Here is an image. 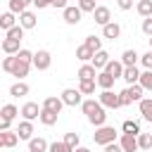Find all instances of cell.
I'll list each match as a JSON object with an SVG mask.
<instances>
[{
    "instance_id": "cell-1",
    "label": "cell",
    "mask_w": 152,
    "mask_h": 152,
    "mask_svg": "<svg viewBox=\"0 0 152 152\" xmlns=\"http://www.w3.org/2000/svg\"><path fill=\"white\" fill-rule=\"evenodd\" d=\"M81 109H83V114L88 116V121L97 128V126H104V121H107V109L97 102V100H83L81 102Z\"/></svg>"
},
{
    "instance_id": "cell-2",
    "label": "cell",
    "mask_w": 152,
    "mask_h": 152,
    "mask_svg": "<svg viewBox=\"0 0 152 152\" xmlns=\"http://www.w3.org/2000/svg\"><path fill=\"white\" fill-rule=\"evenodd\" d=\"M0 66L7 71V74H12V76H17L19 81L24 78V76H28V69H31V64L28 62H21L17 55H7L2 62H0Z\"/></svg>"
},
{
    "instance_id": "cell-3",
    "label": "cell",
    "mask_w": 152,
    "mask_h": 152,
    "mask_svg": "<svg viewBox=\"0 0 152 152\" xmlns=\"http://www.w3.org/2000/svg\"><path fill=\"white\" fill-rule=\"evenodd\" d=\"M93 140H95V145H107V142L119 140V133H116L114 126H107V124H104V126H97V128H95Z\"/></svg>"
},
{
    "instance_id": "cell-4",
    "label": "cell",
    "mask_w": 152,
    "mask_h": 152,
    "mask_svg": "<svg viewBox=\"0 0 152 152\" xmlns=\"http://www.w3.org/2000/svg\"><path fill=\"white\" fill-rule=\"evenodd\" d=\"M31 64H33L38 71H45V69H50V64H52V55H50L48 50H38V52H33Z\"/></svg>"
},
{
    "instance_id": "cell-5",
    "label": "cell",
    "mask_w": 152,
    "mask_h": 152,
    "mask_svg": "<svg viewBox=\"0 0 152 152\" xmlns=\"http://www.w3.org/2000/svg\"><path fill=\"white\" fill-rule=\"evenodd\" d=\"M97 102H100L104 109H119V107H121V104H119V95L112 93V90H102V93L97 95Z\"/></svg>"
},
{
    "instance_id": "cell-6",
    "label": "cell",
    "mask_w": 152,
    "mask_h": 152,
    "mask_svg": "<svg viewBox=\"0 0 152 152\" xmlns=\"http://www.w3.org/2000/svg\"><path fill=\"white\" fill-rule=\"evenodd\" d=\"M62 17H64V21H66L69 26H76V24L83 19V12H81L76 5H66V7L62 10Z\"/></svg>"
},
{
    "instance_id": "cell-7",
    "label": "cell",
    "mask_w": 152,
    "mask_h": 152,
    "mask_svg": "<svg viewBox=\"0 0 152 152\" xmlns=\"http://www.w3.org/2000/svg\"><path fill=\"white\" fill-rule=\"evenodd\" d=\"M59 97H62V102H64L66 107H76V104H81V102H83V97H81L78 88H64Z\"/></svg>"
},
{
    "instance_id": "cell-8",
    "label": "cell",
    "mask_w": 152,
    "mask_h": 152,
    "mask_svg": "<svg viewBox=\"0 0 152 152\" xmlns=\"http://www.w3.org/2000/svg\"><path fill=\"white\" fill-rule=\"evenodd\" d=\"M36 24H38V17H36V12H31V10H24V12L19 14V26H21L24 31H28V28H36Z\"/></svg>"
},
{
    "instance_id": "cell-9",
    "label": "cell",
    "mask_w": 152,
    "mask_h": 152,
    "mask_svg": "<svg viewBox=\"0 0 152 152\" xmlns=\"http://www.w3.org/2000/svg\"><path fill=\"white\" fill-rule=\"evenodd\" d=\"M119 145L124 152H138V138L131 133H121L119 135Z\"/></svg>"
},
{
    "instance_id": "cell-10",
    "label": "cell",
    "mask_w": 152,
    "mask_h": 152,
    "mask_svg": "<svg viewBox=\"0 0 152 152\" xmlns=\"http://www.w3.org/2000/svg\"><path fill=\"white\" fill-rule=\"evenodd\" d=\"M93 17H95V24H100V26H104L107 21H112V12H109L107 5H97L93 10Z\"/></svg>"
},
{
    "instance_id": "cell-11",
    "label": "cell",
    "mask_w": 152,
    "mask_h": 152,
    "mask_svg": "<svg viewBox=\"0 0 152 152\" xmlns=\"http://www.w3.org/2000/svg\"><path fill=\"white\" fill-rule=\"evenodd\" d=\"M19 114H21L26 121H33V119H38V114H40V104H38V102H26V104L19 109Z\"/></svg>"
},
{
    "instance_id": "cell-12",
    "label": "cell",
    "mask_w": 152,
    "mask_h": 152,
    "mask_svg": "<svg viewBox=\"0 0 152 152\" xmlns=\"http://www.w3.org/2000/svg\"><path fill=\"white\" fill-rule=\"evenodd\" d=\"M104 71L116 81V78H121V74H124V64H121V59H109L107 64H104Z\"/></svg>"
},
{
    "instance_id": "cell-13",
    "label": "cell",
    "mask_w": 152,
    "mask_h": 152,
    "mask_svg": "<svg viewBox=\"0 0 152 152\" xmlns=\"http://www.w3.org/2000/svg\"><path fill=\"white\" fill-rule=\"evenodd\" d=\"M19 142V135H17V131H0V147H14Z\"/></svg>"
},
{
    "instance_id": "cell-14",
    "label": "cell",
    "mask_w": 152,
    "mask_h": 152,
    "mask_svg": "<svg viewBox=\"0 0 152 152\" xmlns=\"http://www.w3.org/2000/svg\"><path fill=\"white\" fill-rule=\"evenodd\" d=\"M102 36L109 38V40H116V38L121 36V26H119L116 21H107V24L102 26Z\"/></svg>"
},
{
    "instance_id": "cell-15",
    "label": "cell",
    "mask_w": 152,
    "mask_h": 152,
    "mask_svg": "<svg viewBox=\"0 0 152 152\" xmlns=\"http://www.w3.org/2000/svg\"><path fill=\"white\" fill-rule=\"evenodd\" d=\"M109 59H112V57H109V52H107V50H97V52L93 55L90 64H93V66H95L97 71H102V69H104V64H107Z\"/></svg>"
},
{
    "instance_id": "cell-16",
    "label": "cell",
    "mask_w": 152,
    "mask_h": 152,
    "mask_svg": "<svg viewBox=\"0 0 152 152\" xmlns=\"http://www.w3.org/2000/svg\"><path fill=\"white\" fill-rule=\"evenodd\" d=\"M17 135H19V140H31L33 138V124L31 121H19V126H17Z\"/></svg>"
},
{
    "instance_id": "cell-17",
    "label": "cell",
    "mask_w": 152,
    "mask_h": 152,
    "mask_svg": "<svg viewBox=\"0 0 152 152\" xmlns=\"http://www.w3.org/2000/svg\"><path fill=\"white\" fill-rule=\"evenodd\" d=\"M76 76H78V81H86V78H95V76H97V69H95L90 62H83Z\"/></svg>"
},
{
    "instance_id": "cell-18",
    "label": "cell",
    "mask_w": 152,
    "mask_h": 152,
    "mask_svg": "<svg viewBox=\"0 0 152 152\" xmlns=\"http://www.w3.org/2000/svg\"><path fill=\"white\" fill-rule=\"evenodd\" d=\"M95 83L102 88V90H112V86H114V78L102 69V71H97V76H95Z\"/></svg>"
},
{
    "instance_id": "cell-19",
    "label": "cell",
    "mask_w": 152,
    "mask_h": 152,
    "mask_svg": "<svg viewBox=\"0 0 152 152\" xmlns=\"http://www.w3.org/2000/svg\"><path fill=\"white\" fill-rule=\"evenodd\" d=\"M40 107H43V109H50V112H55V114H59L62 107H64V102H62V97H45Z\"/></svg>"
},
{
    "instance_id": "cell-20",
    "label": "cell",
    "mask_w": 152,
    "mask_h": 152,
    "mask_svg": "<svg viewBox=\"0 0 152 152\" xmlns=\"http://www.w3.org/2000/svg\"><path fill=\"white\" fill-rule=\"evenodd\" d=\"M57 119H59V114H55V112H50V109H43V107H40L38 121H40L43 126H55V124H57Z\"/></svg>"
},
{
    "instance_id": "cell-21",
    "label": "cell",
    "mask_w": 152,
    "mask_h": 152,
    "mask_svg": "<svg viewBox=\"0 0 152 152\" xmlns=\"http://www.w3.org/2000/svg\"><path fill=\"white\" fill-rule=\"evenodd\" d=\"M28 83H24V81H17V83H12L10 86V95L12 97H24V95H28Z\"/></svg>"
},
{
    "instance_id": "cell-22",
    "label": "cell",
    "mask_w": 152,
    "mask_h": 152,
    "mask_svg": "<svg viewBox=\"0 0 152 152\" xmlns=\"http://www.w3.org/2000/svg\"><path fill=\"white\" fill-rule=\"evenodd\" d=\"M138 107H140V114H142V119L152 124V100H150V97H142V100L138 102Z\"/></svg>"
},
{
    "instance_id": "cell-23",
    "label": "cell",
    "mask_w": 152,
    "mask_h": 152,
    "mask_svg": "<svg viewBox=\"0 0 152 152\" xmlns=\"http://www.w3.org/2000/svg\"><path fill=\"white\" fill-rule=\"evenodd\" d=\"M19 43H21V40H14V38H7V36H5V40H2V52H5V55H17V52H19Z\"/></svg>"
},
{
    "instance_id": "cell-24",
    "label": "cell",
    "mask_w": 152,
    "mask_h": 152,
    "mask_svg": "<svg viewBox=\"0 0 152 152\" xmlns=\"http://www.w3.org/2000/svg\"><path fill=\"white\" fill-rule=\"evenodd\" d=\"M138 59H140V55L135 50H124V55H121V64L124 66H135Z\"/></svg>"
},
{
    "instance_id": "cell-25",
    "label": "cell",
    "mask_w": 152,
    "mask_h": 152,
    "mask_svg": "<svg viewBox=\"0 0 152 152\" xmlns=\"http://www.w3.org/2000/svg\"><path fill=\"white\" fill-rule=\"evenodd\" d=\"M138 76H140V71H138V66H124V74H121V78L131 86V83H138Z\"/></svg>"
},
{
    "instance_id": "cell-26",
    "label": "cell",
    "mask_w": 152,
    "mask_h": 152,
    "mask_svg": "<svg viewBox=\"0 0 152 152\" xmlns=\"http://www.w3.org/2000/svg\"><path fill=\"white\" fill-rule=\"evenodd\" d=\"M126 93H128L131 102H140V100H142V93H145V90H142V86H140V83H131V86L126 88Z\"/></svg>"
},
{
    "instance_id": "cell-27",
    "label": "cell",
    "mask_w": 152,
    "mask_h": 152,
    "mask_svg": "<svg viewBox=\"0 0 152 152\" xmlns=\"http://www.w3.org/2000/svg\"><path fill=\"white\" fill-rule=\"evenodd\" d=\"M28 152H48V140L45 138H31L28 140Z\"/></svg>"
},
{
    "instance_id": "cell-28",
    "label": "cell",
    "mask_w": 152,
    "mask_h": 152,
    "mask_svg": "<svg viewBox=\"0 0 152 152\" xmlns=\"http://www.w3.org/2000/svg\"><path fill=\"white\" fill-rule=\"evenodd\" d=\"M95 78H86V81H78V93L81 95H93L95 93Z\"/></svg>"
},
{
    "instance_id": "cell-29",
    "label": "cell",
    "mask_w": 152,
    "mask_h": 152,
    "mask_svg": "<svg viewBox=\"0 0 152 152\" xmlns=\"http://www.w3.org/2000/svg\"><path fill=\"white\" fill-rule=\"evenodd\" d=\"M135 138H138V150H147V152L152 150V133H142L140 131Z\"/></svg>"
},
{
    "instance_id": "cell-30",
    "label": "cell",
    "mask_w": 152,
    "mask_h": 152,
    "mask_svg": "<svg viewBox=\"0 0 152 152\" xmlns=\"http://www.w3.org/2000/svg\"><path fill=\"white\" fill-rule=\"evenodd\" d=\"M28 5H33V0H10V12L21 14L24 10H28Z\"/></svg>"
},
{
    "instance_id": "cell-31",
    "label": "cell",
    "mask_w": 152,
    "mask_h": 152,
    "mask_svg": "<svg viewBox=\"0 0 152 152\" xmlns=\"http://www.w3.org/2000/svg\"><path fill=\"white\" fill-rule=\"evenodd\" d=\"M14 24H17V17H14V12H5V14H0V28L10 31Z\"/></svg>"
},
{
    "instance_id": "cell-32",
    "label": "cell",
    "mask_w": 152,
    "mask_h": 152,
    "mask_svg": "<svg viewBox=\"0 0 152 152\" xmlns=\"http://www.w3.org/2000/svg\"><path fill=\"white\" fill-rule=\"evenodd\" d=\"M135 10H138V14H140L142 19H145V17H152V0H138Z\"/></svg>"
},
{
    "instance_id": "cell-33",
    "label": "cell",
    "mask_w": 152,
    "mask_h": 152,
    "mask_svg": "<svg viewBox=\"0 0 152 152\" xmlns=\"http://www.w3.org/2000/svg\"><path fill=\"white\" fill-rule=\"evenodd\" d=\"M138 83L142 86V90H152V69H145V71H140V76H138Z\"/></svg>"
},
{
    "instance_id": "cell-34",
    "label": "cell",
    "mask_w": 152,
    "mask_h": 152,
    "mask_svg": "<svg viewBox=\"0 0 152 152\" xmlns=\"http://www.w3.org/2000/svg\"><path fill=\"white\" fill-rule=\"evenodd\" d=\"M93 55H95V52H93L88 45H78V48H76V57H78L81 62H90V59H93Z\"/></svg>"
},
{
    "instance_id": "cell-35",
    "label": "cell",
    "mask_w": 152,
    "mask_h": 152,
    "mask_svg": "<svg viewBox=\"0 0 152 152\" xmlns=\"http://www.w3.org/2000/svg\"><path fill=\"white\" fill-rule=\"evenodd\" d=\"M0 114H2V116H7L10 121H14V119H17V114H19V109L10 102V104H2V107H0Z\"/></svg>"
},
{
    "instance_id": "cell-36",
    "label": "cell",
    "mask_w": 152,
    "mask_h": 152,
    "mask_svg": "<svg viewBox=\"0 0 152 152\" xmlns=\"http://www.w3.org/2000/svg\"><path fill=\"white\" fill-rule=\"evenodd\" d=\"M83 45H88L93 52H97V50H102V38H97V36H86V43Z\"/></svg>"
},
{
    "instance_id": "cell-37",
    "label": "cell",
    "mask_w": 152,
    "mask_h": 152,
    "mask_svg": "<svg viewBox=\"0 0 152 152\" xmlns=\"http://www.w3.org/2000/svg\"><path fill=\"white\" fill-rule=\"evenodd\" d=\"M121 131H124V133H131V135H138V133H140V124H138V121H131V119H128V121H124Z\"/></svg>"
},
{
    "instance_id": "cell-38",
    "label": "cell",
    "mask_w": 152,
    "mask_h": 152,
    "mask_svg": "<svg viewBox=\"0 0 152 152\" xmlns=\"http://www.w3.org/2000/svg\"><path fill=\"white\" fill-rule=\"evenodd\" d=\"M48 152H74V150H71L64 140H59V142L55 140V142H50V145H48Z\"/></svg>"
},
{
    "instance_id": "cell-39",
    "label": "cell",
    "mask_w": 152,
    "mask_h": 152,
    "mask_svg": "<svg viewBox=\"0 0 152 152\" xmlns=\"http://www.w3.org/2000/svg\"><path fill=\"white\" fill-rule=\"evenodd\" d=\"M64 142L74 150V147H78V142H81V135H78V133H74V131H71V133H64Z\"/></svg>"
},
{
    "instance_id": "cell-40",
    "label": "cell",
    "mask_w": 152,
    "mask_h": 152,
    "mask_svg": "<svg viewBox=\"0 0 152 152\" xmlns=\"http://www.w3.org/2000/svg\"><path fill=\"white\" fill-rule=\"evenodd\" d=\"M7 38H14V40H21L24 38V28L19 26V24H14L10 31H7Z\"/></svg>"
},
{
    "instance_id": "cell-41",
    "label": "cell",
    "mask_w": 152,
    "mask_h": 152,
    "mask_svg": "<svg viewBox=\"0 0 152 152\" xmlns=\"http://www.w3.org/2000/svg\"><path fill=\"white\" fill-rule=\"evenodd\" d=\"M97 5H95V0H78V10L81 12H93Z\"/></svg>"
},
{
    "instance_id": "cell-42",
    "label": "cell",
    "mask_w": 152,
    "mask_h": 152,
    "mask_svg": "<svg viewBox=\"0 0 152 152\" xmlns=\"http://www.w3.org/2000/svg\"><path fill=\"white\" fill-rule=\"evenodd\" d=\"M17 57H19L21 62H28V64H31V59H33V52H31V50H24V48H19Z\"/></svg>"
},
{
    "instance_id": "cell-43",
    "label": "cell",
    "mask_w": 152,
    "mask_h": 152,
    "mask_svg": "<svg viewBox=\"0 0 152 152\" xmlns=\"http://www.w3.org/2000/svg\"><path fill=\"white\" fill-rule=\"evenodd\" d=\"M140 64L145 69H152V50H147L145 55H140Z\"/></svg>"
},
{
    "instance_id": "cell-44",
    "label": "cell",
    "mask_w": 152,
    "mask_h": 152,
    "mask_svg": "<svg viewBox=\"0 0 152 152\" xmlns=\"http://www.w3.org/2000/svg\"><path fill=\"white\" fill-rule=\"evenodd\" d=\"M116 95H119V104H121V107H128V104H133V102H131V97H128V93H126V88H124L121 93H116Z\"/></svg>"
},
{
    "instance_id": "cell-45",
    "label": "cell",
    "mask_w": 152,
    "mask_h": 152,
    "mask_svg": "<svg viewBox=\"0 0 152 152\" xmlns=\"http://www.w3.org/2000/svg\"><path fill=\"white\" fill-rule=\"evenodd\" d=\"M142 33H145L147 38L152 36V17H145V19H142Z\"/></svg>"
},
{
    "instance_id": "cell-46",
    "label": "cell",
    "mask_w": 152,
    "mask_h": 152,
    "mask_svg": "<svg viewBox=\"0 0 152 152\" xmlns=\"http://www.w3.org/2000/svg\"><path fill=\"white\" fill-rule=\"evenodd\" d=\"M102 147H104V152H124L116 140H114V142H107V145H102Z\"/></svg>"
},
{
    "instance_id": "cell-47",
    "label": "cell",
    "mask_w": 152,
    "mask_h": 152,
    "mask_svg": "<svg viewBox=\"0 0 152 152\" xmlns=\"http://www.w3.org/2000/svg\"><path fill=\"white\" fill-rule=\"evenodd\" d=\"M10 128H12V121H10L7 116L0 114V131H10Z\"/></svg>"
},
{
    "instance_id": "cell-48",
    "label": "cell",
    "mask_w": 152,
    "mask_h": 152,
    "mask_svg": "<svg viewBox=\"0 0 152 152\" xmlns=\"http://www.w3.org/2000/svg\"><path fill=\"white\" fill-rule=\"evenodd\" d=\"M116 5H119V10H131L133 0H116Z\"/></svg>"
},
{
    "instance_id": "cell-49",
    "label": "cell",
    "mask_w": 152,
    "mask_h": 152,
    "mask_svg": "<svg viewBox=\"0 0 152 152\" xmlns=\"http://www.w3.org/2000/svg\"><path fill=\"white\" fill-rule=\"evenodd\" d=\"M33 5H36L38 10H45V7H50V5H52V0H33Z\"/></svg>"
},
{
    "instance_id": "cell-50",
    "label": "cell",
    "mask_w": 152,
    "mask_h": 152,
    "mask_svg": "<svg viewBox=\"0 0 152 152\" xmlns=\"http://www.w3.org/2000/svg\"><path fill=\"white\" fill-rule=\"evenodd\" d=\"M50 7H57V10H64L66 7V0H52V5Z\"/></svg>"
},
{
    "instance_id": "cell-51",
    "label": "cell",
    "mask_w": 152,
    "mask_h": 152,
    "mask_svg": "<svg viewBox=\"0 0 152 152\" xmlns=\"http://www.w3.org/2000/svg\"><path fill=\"white\" fill-rule=\"evenodd\" d=\"M74 152H90L88 147H83V145H78V147H74Z\"/></svg>"
},
{
    "instance_id": "cell-52",
    "label": "cell",
    "mask_w": 152,
    "mask_h": 152,
    "mask_svg": "<svg viewBox=\"0 0 152 152\" xmlns=\"http://www.w3.org/2000/svg\"><path fill=\"white\" fill-rule=\"evenodd\" d=\"M150 50H152V36H150Z\"/></svg>"
},
{
    "instance_id": "cell-53",
    "label": "cell",
    "mask_w": 152,
    "mask_h": 152,
    "mask_svg": "<svg viewBox=\"0 0 152 152\" xmlns=\"http://www.w3.org/2000/svg\"><path fill=\"white\" fill-rule=\"evenodd\" d=\"M150 152H152V150H150Z\"/></svg>"
}]
</instances>
